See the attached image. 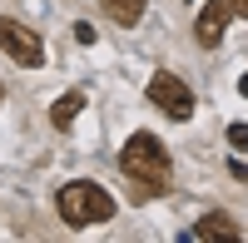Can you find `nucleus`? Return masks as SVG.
Returning <instances> with one entry per match:
<instances>
[{
  "instance_id": "nucleus-3",
  "label": "nucleus",
  "mask_w": 248,
  "mask_h": 243,
  "mask_svg": "<svg viewBox=\"0 0 248 243\" xmlns=\"http://www.w3.org/2000/svg\"><path fill=\"white\" fill-rule=\"evenodd\" d=\"M0 50H5L20 70H40L45 65V45L30 25H20L15 15H0Z\"/></svg>"
},
{
  "instance_id": "nucleus-1",
  "label": "nucleus",
  "mask_w": 248,
  "mask_h": 243,
  "mask_svg": "<svg viewBox=\"0 0 248 243\" xmlns=\"http://www.w3.org/2000/svg\"><path fill=\"white\" fill-rule=\"evenodd\" d=\"M119 169L134 184H144V194H159L164 179H169V149L154 134H129V144L119 149Z\"/></svg>"
},
{
  "instance_id": "nucleus-7",
  "label": "nucleus",
  "mask_w": 248,
  "mask_h": 243,
  "mask_svg": "<svg viewBox=\"0 0 248 243\" xmlns=\"http://www.w3.org/2000/svg\"><path fill=\"white\" fill-rule=\"evenodd\" d=\"M99 10H105L114 25H139L144 10H149V0H99Z\"/></svg>"
},
{
  "instance_id": "nucleus-10",
  "label": "nucleus",
  "mask_w": 248,
  "mask_h": 243,
  "mask_svg": "<svg viewBox=\"0 0 248 243\" xmlns=\"http://www.w3.org/2000/svg\"><path fill=\"white\" fill-rule=\"evenodd\" d=\"M233 10H238V15H248V0H233Z\"/></svg>"
},
{
  "instance_id": "nucleus-8",
  "label": "nucleus",
  "mask_w": 248,
  "mask_h": 243,
  "mask_svg": "<svg viewBox=\"0 0 248 243\" xmlns=\"http://www.w3.org/2000/svg\"><path fill=\"white\" fill-rule=\"evenodd\" d=\"M79 109H85V94H79V90L60 94L55 105H50V124H55V129H70L75 119H79Z\"/></svg>"
},
{
  "instance_id": "nucleus-5",
  "label": "nucleus",
  "mask_w": 248,
  "mask_h": 243,
  "mask_svg": "<svg viewBox=\"0 0 248 243\" xmlns=\"http://www.w3.org/2000/svg\"><path fill=\"white\" fill-rule=\"evenodd\" d=\"M229 15H233V0H209V5L199 10V25H194L199 45H218L223 30H229Z\"/></svg>"
},
{
  "instance_id": "nucleus-11",
  "label": "nucleus",
  "mask_w": 248,
  "mask_h": 243,
  "mask_svg": "<svg viewBox=\"0 0 248 243\" xmlns=\"http://www.w3.org/2000/svg\"><path fill=\"white\" fill-rule=\"evenodd\" d=\"M0 94H5V90H0Z\"/></svg>"
},
{
  "instance_id": "nucleus-9",
  "label": "nucleus",
  "mask_w": 248,
  "mask_h": 243,
  "mask_svg": "<svg viewBox=\"0 0 248 243\" xmlns=\"http://www.w3.org/2000/svg\"><path fill=\"white\" fill-rule=\"evenodd\" d=\"M229 144L233 149H248V124H229Z\"/></svg>"
},
{
  "instance_id": "nucleus-4",
  "label": "nucleus",
  "mask_w": 248,
  "mask_h": 243,
  "mask_svg": "<svg viewBox=\"0 0 248 243\" xmlns=\"http://www.w3.org/2000/svg\"><path fill=\"white\" fill-rule=\"evenodd\" d=\"M149 99H154L169 119H189V114H194V90L184 85L179 75H169V70H159V75L149 79Z\"/></svg>"
},
{
  "instance_id": "nucleus-2",
  "label": "nucleus",
  "mask_w": 248,
  "mask_h": 243,
  "mask_svg": "<svg viewBox=\"0 0 248 243\" xmlns=\"http://www.w3.org/2000/svg\"><path fill=\"white\" fill-rule=\"evenodd\" d=\"M60 218H65L70 228L109 224V218H114V198L99 189V184H85V179H75V184L60 189Z\"/></svg>"
},
{
  "instance_id": "nucleus-6",
  "label": "nucleus",
  "mask_w": 248,
  "mask_h": 243,
  "mask_svg": "<svg viewBox=\"0 0 248 243\" xmlns=\"http://www.w3.org/2000/svg\"><path fill=\"white\" fill-rule=\"evenodd\" d=\"M194 238H223V243H238L243 233H238V224H233L229 213H203L199 228H194Z\"/></svg>"
}]
</instances>
